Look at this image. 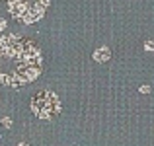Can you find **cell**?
<instances>
[{
  "label": "cell",
  "mask_w": 154,
  "mask_h": 146,
  "mask_svg": "<svg viewBox=\"0 0 154 146\" xmlns=\"http://www.w3.org/2000/svg\"><path fill=\"white\" fill-rule=\"evenodd\" d=\"M43 68L41 47L31 37L2 35L0 37V84L22 88L31 84Z\"/></svg>",
  "instance_id": "cell-1"
},
{
  "label": "cell",
  "mask_w": 154,
  "mask_h": 146,
  "mask_svg": "<svg viewBox=\"0 0 154 146\" xmlns=\"http://www.w3.org/2000/svg\"><path fill=\"white\" fill-rule=\"evenodd\" d=\"M49 0H8V12L22 23H35L45 16Z\"/></svg>",
  "instance_id": "cell-2"
},
{
  "label": "cell",
  "mask_w": 154,
  "mask_h": 146,
  "mask_svg": "<svg viewBox=\"0 0 154 146\" xmlns=\"http://www.w3.org/2000/svg\"><path fill=\"white\" fill-rule=\"evenodd\" d=\"M31 111L39 119L51 121L60 113V99L55 92L51 90H41L31 97Z\"/></svg>",
  "instance_id": "cell-3"
},
{
  "label": "cell",
  "mask_w": 154,
  "mask_h": 146,
  "mask_svg": "<svg viewBox=\"0 0 154 146\" xmlns=\"http://www.w3.org/2000/svg\"><path fill=\"white\" fill-rule=\"evenodd\" d=\"M109 56H111V51L107 47H100L94 51V60H98V62H107Z\"/></svg>",
  "instance_id": "cell-4"
},
{
  "label": "cell",
  "mask_w": 154,
  "mask_h": 146,
  "mask_svg": "<svg viewBox=\"0 0 154 146\" xmlns=\"http://www.w3.org/2000/svg\"><path fill=\"white\" fill-rule=\"evenodd\" d=\"M144 49L146 51H154V39H146L144 41Z\"/></svg>",
  "instance_id": "cell-5"
},
{
  "label": "cell",
  "mask_w": 154,
  "mask_h": 146,
  "mask_svg": "<svg viewBox=\"0 0 154 146\" xmlns=\"http://www.w3.org/2000/svg\"><path fill=\"white\" fill-rule=\"evenodd\" d=\"M2 125H4V129H12V119L10 117H2Z\"/></svg>",
  "instance_id": "cell-6"
},
{
  "label": "cell",
  "mask_w": 154,
  "mask_h": 146,
  "mask_svg": "<svg viewBox=\"0 0 154 146\" xmlns=\"http://www.w3.org/2000/svg\"><path fill=\"white\" fill-rule=\"evenodd\" d=\"M150 92V86H140V94H148Z\"/></svg>",
  "instance_id": "cell-7"
},
{
  "label": "cell",
  "mask_w": 154,
  "mask_h": 146,
  "mask_svg": "<svg viewBox=\"0 0 154 146\" xmlns=\"http://www.w3.org/2000/svg\"><path fill=\"white\" fill-rule=\"evenodd\" d=\"M4 29H6V20L0 18V31H4Z\"/></svg>",
  "instance_id": "cell-8"
},
{
  "label": "cell",
  "mask_w": 154,
  "mask_h": 146,
  "mask_svg": "<svg viewBox=\"0 0 154 146\" xmlns=\"http://www.w3.org/2000/svg\"><path fill=\"white\" fill-rule=\"evenodd\" d=\"M18 146H29V144H26V142H20Z\"/></svg>",
  "instance_id": "cell-9"
}]
</instances>
